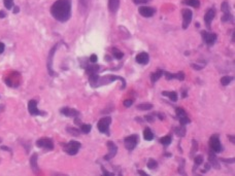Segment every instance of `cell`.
I'll return each mask as SVG.
<instances>
[{"label": "cell", "mask_w": 235, "mask_h": 176, "mask_svg": "<svg viewBox=\"0 0 235 176\" xmlns=\"http://www.w3.org/2000/svg\"><path fill=\"white\" fill-rule=\"evenodd\" d=\"M102 172H103V174H106V175H113V173H109L106 170H104L103 167H102Z\"/></svg>", "instance_id": "46"}, {"label": "cell", "mask_w": 235, "mask_h": 176, "mask_svg": "<svg viewBox=\"0 0 235 176\" xmlns=\"http://www.w3.org/2000/svg\"><path fill=\"white\" fill-rule=\"evenodd\" d=\"M81 148V143L78 141H70L65 146V151L70 156H74L78 154V149Z\"/></svg>", "instance_id": "5"}, {"label": "cell", "mask_w": 235, "mask_h": 176, "mask_svg": "<svg viewBox=\"0 0 235 176\" xmlns=\"http://www.w3.org/2000/svg\"><path fill=\"white\" fill-rule=\"evenodd\" d=\"M162 94L164 95V96L168 97L171 101H173V102L178 101V94H176L175 92H163Z\"/></svg>", "instance_id": "19"}, {"label": "cell", "mask_w": 235, "mask_h": 176, "mask_svg": "<svg viewBox=\"0 0 235 176\" xmlns=\"http://www.w3.org/2000/svg\"><path fill=\"white\" fill-rule=\"evenodd\" d=\"M81 132H83V133L88 134L91 131V125H81Z\"/></svg>", "instance_id": "32"}, {"label": "cell", "mask_w": 235, "mask_h": 176, "mask_svg": "<svg viewBox=\"0 0 235 176\" xmlns=\"http://www.w3.org/2000/svg\"><path fill=\"white\" fill-rule=\"evenodd\" d=\"M4 48H5V46L2 42H0V54H2V53L4 52Z\"/></svg>", "instance_id": "44"}, {"label": "cell", "mask_w": 235, "mask_h": 176, "mask_svg": "<svg viewBox=\"0 0 235 176\" xmlns=\"http://www.w3.org/2000/svg\"><path fill=\"white\" fill-rule=\"evenodd\" d=\"M80 1V6L83 9H87L89 6V0H78Z\"/></svg>", "instance_id": "33"}, {"label": "cell", "mask_w": 235, "mask_h": 176, "mask_svg": "<svg viewBox=\"0 0 235 176\" xmlns=\"http://www.w3.org/2000/svg\"><path fill=\"white\" fill-rule=\"evenodd\" d=\"M215 15H216L215 9L211 8V9H209L207 13H206V15L204 16V22H205L206 26H207L208 28L210 27V23L213 22V18H215Z\"/></svg>", "instance_id": "16"}, {"label": "cell", "mask_w": 235, "mask_h": 176, "mask_svg": "<svg viewBox=\"0 0 235 176\" xmlns=\"http://www.w3.org/2000/svg\"><path fill=\"white\" fill-rule=\"evenodd\" d=\"M228 138H229L230 140H231V142H232V143H234V142H235V141H234V137H233V136H228Z\"/></svg>", "instance_id": "49"}, {"label": "cell", "mask_w": 235, "mask_h": 176, "mask_svg": "<svg viewBox=\"0 0 235 176\" xmlns=\"http://www.w3.org/2000/svg\"><path fill=\"white\" fill-rule=\"evenodd\" d=\"M121 80L123 82V89H125L126 87V82L123 77H120V76H115V75H107V76H102V77H99L98 75L95 74H90L89 77V82L92 85V87H100V85H107V83H110L111 82H115V80Z\"/></svg>", "instance_id": "2"}, {"label": "cell", "mask_w": 235, "mask_h": 176, "mask_svg": "<svg viewBox=\"0 0 235 176\" xmlns=\"http://www.w3.org/2000/svg\"><path fill=\"white\" fill-rule=\"evenodd\" d=\"M160 143H162L163 145H169L171 143V136H165L160 139Z\"/></svg>", "instance_id": "27"}, {"label": "cell", "mask_w": 235, "mask_h": 176, "mask_svg": "<svg viewBox=\"0 0 235 176\" xmlns=\"http://www.w3.org/2000/svg\"><path fill=\"white\" fill-rule=\"evenodd\" d=\"M57 48H58V45H56L54 48L51 50L50 54H48V73H50L51 75H56V73L53 71V57H54Z\"/></svg>", "instance_id": "11"}, {"label": "cell", "mask_w": 235, "mask_h": 176, "mask_svg": "<svg viewBox=\"0 0 235 176\" xmlns=\"http://www.w3.org/2000/svg\"><path fill=\"white\" fill-rule=\"evenodd\" d=\"M138 11L145 18H151L155 15V9L153 7H150V6H140Z\"/></svg>", "instance_id": "13"}, {"label": "cell", "mask_w": 235, "mask_h": 176, "mask_svg": "<svg viewBox=\"0 0 235 176\" xmlns=\"http://www.w3.org/2000/svg\"><path fill=\"white\" fill-rule=\"evenodd\" d=\"M124 143H125V147L128 150H133L137 145V143H138V136L135 135V134L131 136H128V137L124 139Z\"/></svg>", "instance_id": "6"}, {"label": "cell", "mask_w": 235, "mask_h": 176, "mask_svg": "<svg viewBox=\"0 0 235 176\" xmlns=\"http://www.w3.org/2000/svg\"><path fill=\"white\" fill-rule=\"evenodd\" d=\"M145 120H148V122H150V123H153V122H154V120L152 119V117H151V115H148V117H145Z\"/></svg>", "instance_id": "45"}, {"label": "cell", "mask_w": 235, "mask_h": 176, "mask_svg": "<svg viewBox=\"0 0 235 176\" xmlns=\"http://www.w3.org/2000/svg\"><path fill=\"white\" fill-rule=\"evenodd\" d=\"M143 137H145V140L148 141H151L154 139V134H153V132L151 131L148 128H146L145 131H143Z\"/></svg>", "instance_id": "21"}, {"label": "cell", "mask_w": 235, "mask_h": 176, "mask_svg": "<svg viewBox=\"0 0 235 176\" xmlns=\"http://www.w3.org/2000/svg\"><path fill=\"white\" fill-rule=\"evenodd\" d=\"M174 78H176V79L178 80H184L185 79V73L184 72H178V73H175L174 74Z\"/></svg>", "instance_id": "36"}, {"label": "cell", "mask_w": 235, "mask_h": 176, "mask_svg": "<svg viewBox=\"0 0 235 176\" xmlns=\"http://www.w3.org/2000/svg\"><path fill=\"white\" fill-rule=\"evenodd\" d=\"M111 52H113V57H115L116 59H118V60H121L123 58V56H124V54H123V53L121 52L120 50H118V48H113V50H111Z\"/></svg>", "instance_id": "24"}, {"label": "cell", "mask_w": 235, "mask_h": 176, "mask_svg": "<svg viewBox=\"0 0 235 176\" xmlns=\"http://www.w3.org/2000/svg\"><path fill=\"white\" fill-rule=\"evenodd\" d=\"M120 6V0H108V8L111 13H116Z\"/></svg>", "instance_id": "18"}, {"label": "cell", "mask_w": 235, "mask_h": 176, "mask_svg": "<svg viewBox=\"0 0 235 176\" xmlns=\"http://www.w3.org/2000/svg\"><path fill=\"white\" fill-rule=\"evenodd\" d=\"M178 120H180V123H181V125H187V124H189V123L191 122L189 117H187V115H185V117H178Z\"/></svg>", "instance_id": "31"}, {"label": "cell", "mask_w": 235, "mask_h": 176, "mask_svg": "<svg viewBox=\"0 0 235 176\" xmlns=\"http://www.w3.org/2000/svg\"><path fill=\"white\" fill-rule=\"evenodd\" d=\"M138 174H142V175H145V176H148V174H146L145 172H143V171H140V170L138 171Z\"/></svg>", "instance_id": "50"}, {"label": "cell", "mask_w": 235, "mask_h": 176, "mask_svg": "<svg viewBox=\"0 0 235 176\" xmlns=\"http://www.w3.org/2000/svg\"><path fill=\"white\" fill-rule=\"evenodd\" d=\"M19 10H20V8H19L18 6H17V7H15V9H13V13H19Z\"/></svg>", "instance_id": "51"}, {"label": "cell", "mask_w": 235, "mask_h": 176, "mask_svg": "<svg viewBox=\"0 0 235 176\" xmlns=\"http://www.w3.org/2000/svg\"><path fill=\"white\" fill-rule=\"evenodd\" d=\"M67 131H68L69 133L72 134V135H74V136H78V135H80V131H78V130H76V129L68 128V129H67Z\"/></svg>", "instance_id": "38"}, {"label": "cell", "mask_w": 235, "mask_h": 176, "mask_svg": "<svg viewBox=\"0 0 235 176\" xmlns=\"http://www.w3.org/2000/svg\"><path fill=\"white\" fill-rule=\"evenodd\" d=\"M163 75V71L162 70H158L157 72H154L151 74V80H152L153 82H157L158 79H159L160 77Z\"/></svg>", "instance_id": "22"}, {"label": "cell", "mask_w": 235, "mask_h": 176, "mask_svg": "<svg viewBox=\"0 0 235 176\" xmlns=\"http://www.w3.org/2000/svg\"><path fill=\"white\" fill-rule=\"evenodd\" d=\"M132 103H133L132 100H125L124 101V106L125 107H130V106L132 105Z\"/></svg>", "instance_id": "41"}, {"label": "cell", "mask_w": 235, "mask_h": 176, "mask_svg": "<svg viewBox=\"0 0 235 176\" xmlns=\"http://www.w3.org/2000/svg\"><path fill=\"white\" fill-rule=\"evenodd\" d=\"M4 6L7 9H10L13 5V0H3Z\"/></svg>", "instance_id": "35"}, {"label": "cell", "mask_w": 235, "mask_h": 176, "mask_svg": "<svg viewBox=\"0 0 235 176\" xmlns=\"http://www.w3.org/2000/svg\"><path fill=\"white\" fill-rule=\"evenodd\" d=\"M36 145L38 147H43V148H46V149L48 150H51L54 148V142H53L52 139L50 138H41V139H38V140L36 141Z\"/></svg>", "instance_id": "7"}, {"label": "cell", "mask_w": 235, "mask_h": 176, "mask_svg": "<svg viewBox=\"0 0 235 176\" xmlns=\"http://www.w3.org/2000/svg\"><path fill=\"white\" fill-rule=\"evenodd\" d=\"M28 110H29V113L31 115H40V114H45V113L40 112L37 108V102L35 100H30L29 103H28Z\"/></svg>", "instance_id": "12"}, {"label": "cell", "mask_w": 235, "mask_h": 176, "mask_svg": "<svg viewBox=\"0 0 235 176\" xmlns=\"http://www.w3.org/2000/svg\"><path fill=\"white\" fill-rule=\"evenodd\" d=\"M183 3L192 6V7H199V5H200L199 0H184Z\"/></svg>", "instance_id": "20"}, {"label": "cell", "mask_w": 235, "mask_h": 176, "mask_svg": "<svg viewBox=\"0 0 235 176\" xmlns=\"http://www.w3.org/2000/svg\"><path fill=\"white\" fill-rule=\"evenodd\" d=\"M3 110H4V105H2L1 104V105H0V112H2Z\"/></svg>", "instance_id": "52"}, {"label": "cell", "mask_w": 235, "mask_h": 176, "mask_svg": "<svg viewBox=\"0 0 235 176\" xmlns=\"http://www.w3.org/2000/svg\"><path fill=\"white\" fill-rule=\"evenodd\" d=\"M222 10L223 13H230V7H229V4L227 3V2H224V3L222 4Z\"/></svg>", "instance_id": "34"}, {"label": "cell", "mask_w": 235, "mask_h": 176, "mask_svg": "<svg viewBox=\"0 0 235 176\" xmlns=\"http://www.w3.org/2000/svg\"><path fill=\"white\" fill-rule=\"evenodd\" d=\"M209 162H210L211 164H213V167H216L217 169H219V165H218V161L217 159H216V156L213 154H209Z\"/></svg>", "instance_id": "26"}, {"label": "cell", "mask_w": 235, "mask_h": 176, "mask_svg": "<svg viewBox=\"0 0 235 176\" xmlns=\"http://www.w3.org/2000/svg\"><path fill=\"white\" fill-rule=\"evenodd\" d=\"M1 142H2V139H1V138H0V143H1Z\"/></svg>", "instance_id": "53"}, {"label": "cell", "mask_w": 235, "mask_h": 176, "mask_svg": "<svg viewBox=\"0 0 235 176\" xmlns=\"http://www.w3.org/2000/svg\"><path fill=\"white\" fill-rule=\"evenodd\" d=\"M201 35L203 40L205 41V43H207L208 45H213L217 40V34L216 33H208L206 31H202Z\"/></svg>", "instance_id": "10"}, {"label": "cell", "mask_w": 235, "mask_h": 176, "mask_svg": "<svg viewBox=\"0 0 235 176\" xmlns=\"http://www.w3.org/2000/svg\"><path fill=\"white\" fill-rule=\"evenodd\" d=\"M209 147H210V150L213 152H221L223 149L222 144H221V141L219 139L218 135H213L211 136L210 139H209Z\"/></svg>", "instance_id": "3"}, {"label": "cell", "mask_w": 235, "mask_h": 176, "mask_svg": "<svg viewBox=\"0 0 235 176\" xmlns=\"http://www.w3.org/2000/svg\"><path fill=\"white\" fill-rule=\"evenodd\" d=\"M192 67L193 68H195L196 70H200V69H202V67H203V65H198V64H192Z\"/></svg>", "instance_id": "43"}, {"label": "cell", "mask_w": 235, "mask_h": 176, "mask_svg": "<svg viewBox=\"0 0 235 176\" xmlns=\"http://www.w3.org/2000/svg\"><path fill=\"white\" fill-rule=\"evenodd\" d=\"M51 13L59 22H66L71 16L70 0H57L51 7Z\"/></svg>", "instance_id": "1"}, {"label": "cell", "mask_w": 235, "mask_h": 176, "mask_svg": "<svg viewBox=\"0 0 235 176\" xmlns=\"http://www.w3.org/2000/svg\"><path fill=\"white\" fill-rule=\"evenodd\" d=\"M111 123V119L109 117H103V119H101L98 122V124H97V128L101 133L103 134H109L108 132V129H109V125H110Z\"/></svg>", "instance_id": "4"}, {"label": "cell", "mask_w": 235, "mask_h": 176, "mask_svg": "<svg viewBox=\"0 0 235 176\" xmlns=\"http://www.w3.org/2000/svg\"><path fill=\"white\" fill-rule=\"evenodd\" d=\"M183 13V29H187L189 27V25L191 24V21H192V17L193 13L190 9H183L181 11Z\"/></svg>", "instance_id": "8"}, {"label": "cell", "mask_w": 235, "mask_h": 176, "mask_svg": "<svg viewBox=\"0 0 235 176\" xmlns=\"http://www.w3.org/2000/svg\"><path fill=\"white\" fill-rule=\"evenodd\" d=\"M175 133L178 136H181V137H184L186 134V128L184 127V125H181V127H178V128L175 129Z\"/></svg>", "instance_id": "25"}, {"label": "cell", "mask_w": 235, "mask_h": 176, "mask_svg": "<svg viewBox=\"0 0 235 176\" xmlns=\"http://www.w3.org/2000/svg\"><path fill=\"white\" fill-rule=\"evenodd\" d=\"M151 0H133V2L135 4H137V5H140V4H145V3H148Z\"/></svg>", "instance_id": "40"}, {"label": "cell", "mask_w": 235, "mask_h": 176, "mask_svg": "<svg viewBox=\"0 0 235 176\" xmlns=\"http://www.w3.org/2000/svg\"><path fill=\"white\" fill-rule=\"evenodd\" d=\"M1 149H3V150H7V151H11L10 148L7 147V146H1Z\"/></svg>", "instance_id": "47"}, {"label": "cell", "mask_w": 235, "mask_h": 176, "mask_svg": "<svg viewBox=\"0 0 235 176\" xmlns=\"http://www.w3.org/2000/svg\"><path fill=\"white\" fill-rule=\"evenodd\" d=\"M107 148H108V154L106 156H104V160L105 161H109L111 160L113 157L117 154L118 151V146L113 142V141H108L107 142Z\"/></svg>", "instance_id": "9"}, {"label": "cell", "mask_w": 235, "mask_h": 176, "mask_svg": "<svg viewBox=\"0 0 235 176\" xmlns=\"http://www.w3.org/2000/svg\"><path fill=\"white\" fill-rule=\"evenodd\" d=\"M98 66H96V65H94V66H89L87 67V73L89 74H95L98 71Z\"/></svg>", "instance_id": "28"}, {"label": "cell", "mask_w": 235, "mask_h": 176, "mask_svg": "<svg viewBox=\"0 0 235 176\" xmlns=\"http://www.w3.org/2000/svg\"><path fill=\"white\" fill-rule=\"evenodd\" d=\"M90 61L92 62V63H95V62H97V56L96 55H92L90 57Z\"/></svg>", "instance_id": "42"}, {"label": "cell", "mask_w": 235, "mask_h": 176, "mask_svg": "<svg viewBox=\"0 0 235 176\" xmlns=\"http://www.w3.org/2000/svg\"><path fill=\"white\" fill-rule=\"evenodd\" d=\"M5 17V13L3 10H0V18H4Z\"/></svg>", "instance_id": "48"}, {"label": "cell", "mask_w": 235, "mask_h": 176, "mask_svg": "<svg viewBox=\"0 0 235 176\" xmlns=\"http://www.w3.org/2000/svg\"><path fill=\"white\" fill-rule=\"evenodd\" d=\"M60 112H61L62 114L66 115V117H76L80 115V112H78V110L72 109V108H68V107L61 108Z\"/></svg>", "instance_id": "14"}, {"label": "cell", "mask_w": 235, "mask_h": 176, "mask_svg": "<svg viewBox=\"0 0 235 176\" xmlns=\"http://www.w3.org/2000/svg\"><path fill=\"white\" fill-rule=\"evenodd\" d=\"M176 114H178V117H185L186 112L184 109H181V108H176Z\"/></svg>", "instance_id": "37"}, {"label": "cell", "mask_w": 235, "mask_h": 176, "mask_svg": "<svg viewBox=\"0 0 235 176\" xmlns=\"http://www.w3.org/2000/svg\"><path fill=\"white\" fill-rule=\"evenodd\" d=\"M231 80H232L231 76H224V77H222V79H221V83H222L223 85H228L230 82H231Z\"/></svg>", "instance_id": "29"}, {"label": "cell", "mask_w": 235, "mask_h": 176, "mask_svg": "<svg viewBox=\"0 0 235 176\" xmlns=\"http://www.w3.org/2000/svg\"><path fill=\"white\" fill-rule=\"evenodd\" d=\"M194 161H195V164H196V165H200V164H202V162H203V157H202V156H197V157H195Z\"/></svg>", "instance_id": "39"}, {"label": "cell", "mask_w": 235, "mask_h": 176, "mask_svg": "<svg viewBox=\"0 0 235 176\" xmlns=\"http://www.w3.org/2000/svg\"><path fill=\"white\" fill-rule=\"evenodd\" d=\"M30 166H31V169L34 173L37 174L39 172V168L37 165V154H33L30 157Z\"/></svg>", "instance_id": "17"}, {"label": "cell", "mask_w": 235, "mask_h": 176, "mask_svg": "<svg viewBox=\"0 0 235 176\" xmlns=\"http://www.w3.org/2000/svg\"><path fill=\"white\" fill-rule=\"evenodd\" d=\"M136 62L138 64H141V65H145L148 63V60H150V57H148V55L146 54V53L142 52L140 53V54H138L136 56L135 58Z\"/></svg>", "instance_id": "15"}, {"label": "cell", "mask_w": 235, "mask_h": 176, "mask_svg": "<svg viewBox=\"0 0 235 176\" xmlns=\"http://www.w3.org/2000/svg\"><path fill=\"white\" fill-rule=\"evenodd\" d=\"M136 108L138 110H151L153 108V104H148V103L139 104V105H137Z\"/></svg>", "instance_id": "23"}, {"label": "cell", "mask_w": 235, "mask_h": 176, "mask_svg": "<svg viewBox=\"0 0 235 176\" xmlns=\"http://www.w3.org/2000/svg\"><path fill=\"white\" fill-rule=\"evenodd\" d=\"M148 167L151 169V170H153V169H156L158 167V163L155 161V160L151 159L150 161L148 162Z\"/></svg>", "instance_id": "30"}]
</instances>
